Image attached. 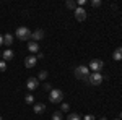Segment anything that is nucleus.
I'll list each match as a JSON object with an SVG mask.
<instances>
[{"label":"nucleus","instance_id":"obj_1","mask_svg":"<svg viewBox=\"0 0 122 120\" xmlns=\"http://www.w3.org/2000/svg\"><path fill=\"white\" fill-rule=\"evenodd\" d=\"M75 76L78 80H86L88 81V78H90V68L86 65H78L75 68Z\"/></svg>","mask_w":122,"mask_h":120},{"label":"nucleus","instance_id":"obj_2","mask_svg":"<svg viewBox=\"0 0 122 120\" xmlns=\"http://www.w3.org/2000/svg\"><path fill=\"white\" fill-rule=\"evenodd\" d=\"M49 101L52 102V104L62 102L64 101V92L60 91V89H52V91L49 92Z\"/></svg>","mask_w":122,"mask_h":120},{"label":"nucleus","instance_id":"obj_3","mask_svg":"<svg viewBox=\"0 0 122 120\" xmlns=\"http://www.w3.org/2000/svg\"><path fill=\"white\" fill-rule=\"evenodd\" d=\"M16 37L20 41H26V39H31V31H29L26 26H20L16 29Z\"/></svg>","mask_w":122,"mask_h":120},{"label":"nucleus","instance_id":"obj_4","mask_svg":"<svg viewBox=\"0 0 122 120\" xmlns=\"http://www.w3.org/2000/svg\"><path fill=\"white\" fill-rule=\"evenodd\" d=\"M88 68H91L93 73H101V70L104 68V62L99 60V58H94V60H91V63H90Z\"/></svg>","mask_w":122,"mask_h":120},{"label":"nucleus","instance_id":"obj_5","mask_svg":"<svg viewBox=\"0 0 122 120\" xmlns=\"http://www.w3.org/2000/svg\"><path fill=\"white\" fill-rule=\"evenodd\" d=\"M104 80V76L101 73H91L90 75V78H88V83L93 84V86H98V84H101Z\"/></svg>","mask_w":122,"mask_h":120},{"label":"nucleus","instance_id":"obj_6","mask_svg":"<svg viewBox=\"0 0 122 120\" xmlns=\"http://www.w3.org/2000/svg\"><path fill=\"white\" fill-rule=\"evenodd\" d=\"M38 86H39L38 78H28V80H26V89H28V91H36Z\"/></svg>","mask_w":122,"mask_h":120},{"label":"nucleus","instance_id":"obj_7","mask_svg":"<svg viewBox=\"0 0 122 120\" xmlns=\"http://www.w3.org/2000/svg\"><path fill=\"white\" fill-rule=\"evenodd\" d=\"M73 13H75V19H76V21H85V19H86V10H85V8L76 7Z\"/></svg>","mask_w":122,"mask_h":120},{"label":"nucleus","instance_id":"obj_8","mask_svg":"<svg viewBox=\"0 0 122 120\" xmlns=\"http://www.w3.org/2000/svg\"><path fill=\"white\" fill-rule=\"evenodd\" d=\"M36 63H38V57L36 55H28L25 58V67L26 68H33Z\"/></svg>","mask_w":122,"mask_h":120},{"label":"nucleus","instance_id":"obj_9","mask_svg":"<svg viewBox=\"0 0 122 120\" xmlns=\"http://www.w3.org/2000/svg\"><path fill=\"white\" fill-rule=\"evenodd\" d=\"M31 39H34V42L44 39V31H42V29H36L34 33H31Z\"/></svg>","mask_w":122,"mask_h":120},{"label":"nucleus","instance_id":"obj_10","mask_svg":"<svg viewBox=\"0 0 122 120\" xmlns=\"http://www.w3.org/2000/svg\"><path fill=\"white\" fill-rule=\"evenodd\" d=\"M28 50L33 52V54H39V44L34 42V41H29L28 42Z\"/></svg>","mask_w":122,"mask_h":120},{"label":"nucleus","instance_id":"obj_11","mask_svg":"<svg viewBox=\"0 0 122 120\" xmlns=\"http://www.w3.org/2000/svg\"><path fill=\"white\" fill-rule=\"evenodd\" d=\"M2 57H3L5 62H7V60H11V58H13V50H10V49L3 50V52H2Z\"/></svg>","mask_w":122,"mask_h":120},{"label":"nucleus","instance_id":"obj_12","mask_svg":"<svg viewBox=\"0 0 122 120\" xmlns=\"http://www.w3.org/2000/svg\"><path fill=\"white\" fill-rule=\"evenodd\" d=\"M112 58L114 60H122V47H117L116 50H114V54H112Z\"/></svg>","mask_w":122,"mask_h":120},{"label":"nucleus","instance_id":"obj_13","mask_svg":"<svg viewBox=\"0 0 122 120\" xmlns=\"http://www.w3.org/2000/svg\"><path fill=\"white\" fill-rule=\"evenodd\" d=\"M33 109H34V112H36V114H42V112L46 110V106L39 102V104H34V106H33Z\"/></svg>","mask_w":122,"mask_h":120},{"label":"nucleus","instance_id":"obj_14","mask_svg":"<svg viewBox=\"0 0 122 120\" xmlns=\"http://www.w3.org/2000/svg\"><path fill=\"white\" fill-rule=\"evenodd\" d=\"M11 42H13V36L11 34H5L3 36V44L5 46H11Z\"/></svg>","mask_w":122,"mask_h":120},{"label":"nucleus","instance_id":"obj_15","mask_svg":"<svg viewBox=\"0 0 122 120\" xmlns=\"http://www.w3.org/2000/svg\"><path fill=\"white\" fill-rule=\"evenodd\" d=\"M25 102L34 106V97H33V94H26V96H25Z\"/></svg>","mask_w":122,"mask_h":120},{"label":"nucleus","instance_id":"obj_16","mask_svg":"<svg viewBox=\"0 0 122 120\" xmlns=\"http://www.w3.org/2000/svg\"><path fill=\"white\" fill-rule=\"evenodd\" d=\"M67 8L75 10V8H76V2H73V0H68V2H67Z\"/></svg>","mask_w":122,"mask_h":120},{"label":"nucleus","instance_id":"obj_17","mask_svg":"<svg viewBox=\"0 0 122 120\" xmlns=\"http://www.w3.org/2000/svg\"><path fill=\"white\" fill-rule=\"evenodd\" d=\"M67 120H81V117H80L78 114H70V115L67 117Z\"/></svg>","mask_w":122,"mask_h":120},{"label":"nucleus","instance_id":"obj_18","mask_svg":"<svg viewBox=\"0 0 122 120\" xmlns=\"http://www.w3.org/2000/svg\"><path fill=\"white\" fill-rule=\"evenodd\" d=\"M38 78H39V80H46V78H47V72H46V70H41L39 75H38Z\"/></svg>","mask_w":122,"mask_h":120},{"label":"nucleus","instance_id":"obj_19","mask_svg":"<svg viewBox=\"0 0 122 120\" xmlns=\"http://www.w3.org/2000/svg\"><path fill=\"white\" fill-rule=\"evenodd\" d=\"M52 120H62V112H54L52 114Z\"/></svg>","mask_w":122,"mask_h":120},{"label":"nucleus","instance_id":"obj_20","mask_svg":"<svg viewBox=\"0 0 122 120\" xmlns=\"http://www.w3.org/2000/svg\"><path fill=\"white\" fill-rule=\"evenodd\" d=\"M68 109H70V106H68V104H60V110L62 112H68Z\"/></svg>","mask_w":122,"mask_h":120},{"label":"nucleus","instance_id":"obj_21","mask_svg":"<svg viewBox=\"0 0 122 120\" xmlns=\"http://www.w3.org/2000/svg\"><path fill=\"white\" fill-rule=\"evenodd\" d=\"M101 5V0H91V7H94V8H98Z\"/></svg>","mask_w":122,"mask_h":120},{"label":"nucleus","instance_id":"obj_22","mask_svg":"<svg viewBox=\"0 0 122 120\" xmlns=\"http://www.w3.org/2000/svg\"><path fill=\"white\" fill-rule=\"evenodd\" d=\"M5 70H7V62L2 60V62H0V72H5Z\"/></svg>","mask_w":122,"mask_h":120},{"label":"nucleus","instance_id":"obj_23","mask_svg":"<svg viewBox=\"0 0 122 120\" xmlns=\"http://www.w3.org/2000/svg\"><path fill=\"white\" fill-rule=\"evenodd\" d=\"M83 120H94V115H85Z\"/></svg>","mask_w":122,"mask_h":120},{"label":"nucleus","instance_id":"obj_24","mask_svg":"<svg viewBox=\"0 0 122 120\" xmlns=\"http://www.w3.org/2000/svg\"><path fill=\"white\" fill-rule=\"evenodd\" d=\"M44 89H47V91H51V89H52V88H51V84H44Z\"/></svg>","mask_w":122,"mask_h":120},{"label":"nucleus","instance_id":"obj_25","mask_svg":"<svg viewBox=\"0 0 122 120\" xmlns=\"http://www.w3.org/2000/svg\"><path fill=\"white\" fill-rule=\"evenodd\" d=\"M2 44H3V36L0 34V46H2Z\"/></svg>","mask_w":122,"mask_h":120},{"label":"nucleus","instance_id":"obj_26","mask_svg":"<svg viewBox=\"0 0 122 120\" xmlns=\"http://www.w3.org/2000/svg\"><path fill=\"white\" fill-rule=\"evenodd\" d=\"M99 120H107V119H106V117H101V119H99Z\"/></svg>","mask_w":122,"mask_h":120},{"label":"nucleus","instance_id":"obj_27","mask_svg":"<svg viewBox=\"0 0 122 120\" xmlns=\"http://www.w3.org/2000/svg\"><path fill=\"white\" fill-rule=\"evenodd\" d=\"M119 119H121V120H122V112H121V115H119Z\"/></svg>","mask_w":122,"mask_h":120},{"label":"nucleus","instance_id":"obj_28","mask_svg":"<svg viewBox=\"0 0 122 120\" xmlns=\"http://www.w3.org/2000/svg\"><path fill=\"white\" fill-rule=\"evenodd\" d=\"M114 120H121V119H114Z\"/></svg>","mask_w":122,"mask_h":120},{"label":"nucleus","instance_id":"obj_29","mask_svg":"<svg viewBox=\"0 0 122 120\" xmlns=\"http://www.w3.org/2000/svg\"><path fill=\"white\" fill-rule=\"evenodd\" d=\"M0 120H3V119H2V117H0Z\"/></svg>","mask_w":122,"mask_h":120},{"label":"nucleus","instance_id":"obj_30","mask_svg":"<svg viewBox=\"0 0 122 120\" xmlns=\"http://www.w3.org/2000/svg\"><path fill=\"white\" fill-rule=\"evenodd\" d=\"M0 55H2V52H0Z\"/></svg>","mask_w":122,"mask_h":120}]
</instances>
